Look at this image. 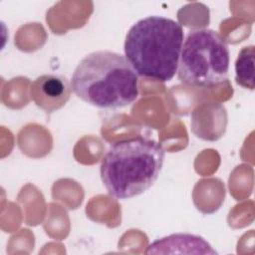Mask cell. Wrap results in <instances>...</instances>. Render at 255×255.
<instances>
[{
	"label": "cell",
	"mask_w": 255,
	"mask_h": 255,
	"mask_svg": "<svg viewBox=\"0 0 255 255\" xmlns=\"http://www.w3.org/2000/svg\"><path fill=\"white\" fill-rule=\"evenodd\" d=\"M202 253L215 254L216 251L212 249L210 244L204 238L187 233L171 234L166 237L155 240L148 245L146 254L157 253Z\"/></svg>",
	"instance_id": "cell-6"
},
{
	"label": "cell",
	"mask_w": 255,
	"mask_h": 255,
	"mask_svg": "<svg viewBox=\"0 0 255 255\" xmlns=\"http://www.w3.org/2000/svg\"><path fill=\"white\" fill-rule=\"evenodd\" d=\"M229 63L228 45L218 32L191 30L182 44L178 79L187 86L212 88L227 79Z\"/></svg>",
	"instance_id": "cell-4"
},
{
	"label": "cell",
	"mask_w": 255,
	"mask_h": 255,
	"mask_svg": "<svg viewBox=\"0 0 255 255\" xmlns=\"http://www.w3.org/2000/svg\"><path fill=\"white\" fill-rule=\"evenodd\" d=\"M71 83L62 75L46 74L34 80L30 95L35 105L47 113L63 108L72 93Z\"/></svg>",
	"instance_id": "cell-5"
},
{
	"label": "cell",
	"mask_w": 255,
	"mask_h": 255,
	"mask_svg": "<svg viewBox=\"0 0 255 255\" xmlns=\"http://www.w3.org/2000/svg\"><path fill=\"white\" fill-rule=\"evenodd\" d=\"M164 161L158 141L138 135L114 143L104 155L100 175L109 194L116 199L137 196L153 185Z\"/></svg>",
	"instance_id": "cell-3"
},
{
	"label": "cell",
	"mask_w": 255,
	"mask_h": 255,
	"mask_svg": "<svg viewBox=\"0 0 255 255\" xmlns=\"http://www.w3.org/2000/svg\"><path fill=\"white\" fill-rule=\"evenodd\" d=\"M138 75L125 56L96 51L77 65L71 80L73 92L84 102L100 108L116 110L132 104L138 97Z\"/></svg>",
	"instance_id": "cell-2"
},
{
	"label": "cell",
	"mask_w": 255,
	"mask_h": 255,
	"mask_svg": "<svg viewBox=\"0 0 255 255\" xmlns=\"http://www.w3.org/2000/svg\"><path fill=\"white\" fill-rule=\"evenodd\" d=\"M183 38V28L177 21L147 16L128 31L125 57L138 76L168 82L177 72Z\"/></svg>",
	"instance_id": "cell-1"
},
{
	"label": "cell",
	"mask_w": 255,
	"mask_h": 255,
	"mask_svg": "<svg viewBox=\"0 0 255 255\" xmlns=\"http://www.w3.org/2000/svg\"><path fill=\"white\" fill-rule=\"evenodd\" d=\"M236 83L249 90L254 89V46H246L241 49L235 61Z\"/></svg>",
	"instance_id": "cell-7"
}]
</instances>
